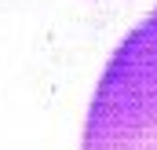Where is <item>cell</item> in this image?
Wrapping results in <instances>:
<instances>
[{
    "label": "cell",
    "instance_id": "6da1fadb",
    "mask_svg": "<svg viewBox=\"0 0 157 150\" xmlns=\"http://www.w3.org/2000/svg\"><path fill=\"white\" fill-rule=\"evenodd\" d=\"M80 150H157V7L110 55Z\"/></svg>",
    "mask_w": 157,
    "mask_h": 150
}]
</instances>
